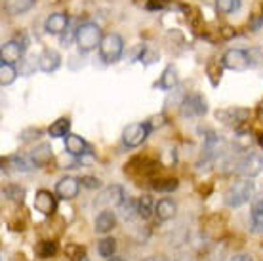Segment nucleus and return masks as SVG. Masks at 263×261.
I'll use <instances>...</instances> for the list:
<instances>
[{"label": "nucleus", "mask_w": 263, "mask_h": 261, "mask_svg": "<svg viewBox=\"0 0 263 261\" xmlns=\"http://www.w3.org/2000/svg\"><path fill=\"white\" fill-rule=\"evenodd\" d=\"M101 39H103V34H101V29L99 25L96 23H82V25L74 31V40H77V46H79L80 52H92L96 50L99 44H101Z\"/></svg>", "instance_id": "1"}, {"label": "nucleus", "mask_w": 263, "mask_h": 261, "mask_svg": "<svg viewBox=\"0 0 263 261\" xmlns=\"http://www.w3.org/2000/svg\"><path fill=\"white\" fill-rule=\"evenodd\" d=\"M254 195V183L252 181H237L225 191V204L229 208H238L246 204Z\"/></svg>", "instance_id": "2"}, {"label": "nucleus", "mask_w": 263, "mask_h": 261, "mask_svg": "<svg viewBox=\"0 0 263 261\" xmlns=\"http://www.w3.org/2000/svg\"><path fill=\"white\" fill-rule=\"evenodd\" d=\"M122 52H124V42L120 39V34H117V33L103 34L101 44H99V55H101V59H103L105 63L119 61Z\"/></svg>", "instance_id": "3"}, {"label": "nucleus", "mask_w": 263, "mask_h": 261, "mask_svg": "<svg viewBox=\"0 0 263 261\" xmlns=\"http://www.w3.org/2000/svg\"><path fill=\"white\" fill-rule=\"evenodd\" d=\"M221 65L229 71H246L252 65L250 53L244 50H227L221 58Z\"/></svg>", "instance_id": "4"}, {"label": "nucleus", "mask_w": 263, "mask_h": 261, "mask_svg": "<svg viewBox=\"0 0 263 261\" xmlns=\"http://www.w3.org/2000/svg\"><path fill=\"white\" fill-rule=\"evenodd\" d=\"M149 132H151V128L147 126V122L130 124L124 130V134H122V141H124V145H126V147H130V149H134V147H139V145L143 143L145 139L149 137Z\"/></svg>", "instance_id": "5"}, {"label": "nucleus", "mask_w": 263, "mask_h": 261, "mask_svg": "<svg viewBox=\"0 0 263 261\" xmlns=\"http://www.w3.org/2000/svg\"><path fill=\"white\" fill-rule=\"evenodd\" d=\"M206 111H208L206 101H204V98L198 96V94L187 96V98L183 99V103H181V115H183L185 118L202 117V115H206Z\"/></svg>", "instance_id": "6"}, {"label": "nucleus", "mask_w": 263, "mask_h": 261, "mask_svg": "<svg viewBox=\"0 0 263 261\" xmlns=\"http://www.w3.org/2000/svg\"><path fill=\"white\" fill-rule=\"evenodd\" d=\"M263 170V157L257 153H248L246 157L238 162V172L246 177H256Z\"/></svg>", "instance_id": "7"}, {"label": "nucleus", "mask_w": 263, "mask_h": 261, "mask_svg": "<svg viewBox=\"0 0 263 261\" xmlns=\"http://www.w3.org/2000/svg\"><path fill=\"white\" fill-rule=\"evenodd\" d=\"M34 208L36 212H40L42 216H53L55 214V210H58V198L50 193V191H39L36 196H34Z\"/></svg>", "instance_id": "8"}, {"label": "nucleus", "mask_w": 263, "mask_h": 261, "mask_svg": "<svg viewBox=\"0 0 263 261\" xmlns=\"http://www.w3.org/2000/svg\"><path fill=\"white\" fill-rule=\"evenodd\" d=\"M79 189H80V179L77 177H61L58 185H55V195L63 198V200H72L74 196L79 195Z\"/></svg>", "instance_id": "9"}, {"label": "nucleus", "mask_w": 263, "mask_h": 261, "mask_svg": "<svg viewBox=\"0 0 263 261\" xmlns=\"http://www.w3.org/2000/svg\"><path fill=\"white\" fill-rule=\"evenodd\" d=\"M25 53V46L17 42V40H8L0 48V61H6V63H17Z\"/></svg>", "instance_id": "10"}, {"label": "nucleus", "mask_w": 263, "mask_h": 261, "mask_svg": "<svg viewBox=\"0 0 263 261\" xmlns=\"http://www.w3.org/2000/svg\"><path fill=\"white\" fill-rule=\"evenodd\" d=\"M216 117L219 120H223V124L235 128V126L246 122V118L250 117V111H246V109H227V111H217Z\"/></svg>", "instance_id": "11"}, {"label": "nucleus", "mask_w": 263, "mask_h": 261, "mask_svg": "<svg viewBox=\"0 0 263 261\" xmlns=\"http://www.w3.org/2000/svg\"><path fill=\"white\" fill-rule=\"evenodd\" d=\"M250 229H252V233H261L263 231V193L257 195L256 198L252 200Z\"/></svg>", "instance_id": "12"}, {"label": "nucleus", "mask_w": 263, "mask_h": 261, "mask_svg": "<svg viewBox=\"0 0 263 261\" xmlns=\"http://www.w3.org/2000/svg\"><path fill=\"white\" fill-rule=\"evenodd\" d=\"M61 65V58L55 50H44L39 55V69L42 72H53L58 71Z\"/></svg>", "instance_id": "13"}, {"label": "nucleus", "mask_w": 263, "mask_h": 261, "mask_svg": "<svg viewBox=\"0 0 263 261\" xmlns=\"http://www.w3.org/2000/svg\"><path fill=\"white\" fill-rule=\"evenodd\" d=\"M69 27V17L65 13H52L44 23L48 34H61Z\"/></svg>", "instance_id": "14"}, {"label": "nucleus", "mask_w": 263, "mask_h": 261, "mask_svg": "<svg viewBox=\"0 0 263 261\" xmlns=\"http://www.w3.org/2000/svg\"><path fill=\"white\" fill-rule=\"evenodd\" d=\"M126 200L124 189L120 185H112V187H107L101 195V200L99 204H112V206H120V204Z\"/></svg>", "instance_id": "15"}, {"label": "nucleus", "mask_w": 263, "mask_h": 261, "mask_svg": "<svg viewBox=\"0 0 263 261\" xmlns=\"http://www.w3.org/2000/svg\"><path fill=\"white\" fill-rule=\"evenodd\" d=\"M65 149L69 155H72V157H80L82 153L88 151V145H86V141L80 136H77V134H69V136L65 137Z\"/></svg>", "instance_id": "16"}, {"label": "nucleus", "mask_w": 263, "mask_h": 261, "mask_svg": "<svg viewBox=\"0 0 263 261\" xmlns=\"http://www.w3.org/2000/svg\"><path fill=\"white\" fill-rule=\"evenodd\" d=\"M36 0H6L4 2V10L8 15H21V13L29 12L34 6Z\"/></svg>", "instance_id": "17"}, {"label": "nucleus", "mask_w": 263, "mask_h": 261, "mask_svg": "<svg viewBox=\"0 0 263 261\" xmlns=\"http://www.w3.org/2000/svg\"><path fill=\"white\" fill-rule=\"evenodd\" d=\"M117 225V216L105 210V212H101L96 219V233H101V235H105L109 231H112V227Z\"/></svg>", "instance_id": "18"}, {"label": "nucleus", "mask_w": 263, "mask_h": 261, "mask_svg": "<svg viewBox=\"0 0 263 261\" xmlns=\"http://www.w3.org/2000/svg\"><path fill=\"white\" fill-rule=\"evenodd\" d=\"M176 204H174V200H170V198H162V200H158V204L155 206V214H157V217L160 219V221H168V219H172V217L176 216Z\"/></svg>", "instance_id": "19"}, {"label": "nucleus", "mask_w": 263, "mask_h": 261, "mask_svg": "<svg viewBox=\"0 0 263 261\" xmlns=\"http://www.w3.org/2000/svg\"><path fill=\"white\" fill-rule=\"evenodd\" d=\"M176 84H178V71H176L174 65H168L164 69V72H162L160 80H158V86H160L162 90H172Z\"/></svg>", "instance_id": "20"}, {"label": "nucleus", "mask_w": 263, "mask_h": 261, "mask_svg": "<svg viewBox=\"0 0 263 261\" xmlns=\"http://www.w3.org/2000/svg\"><path fill=\"white\" fill-rule=\"evenodd\" d=\"M31 157H33V160L39 164V166H44V164H48L52 160V147L48 143L39 145L34 151H31Z\"/></svg>", "instance_id": "21"}, {"label": "nucleus", "mask_w": 263, "mask_h": 261, "mask_svg": "<svg viewBox=\"0 0 263 261\" xmlns=\"http://www.w3.org/2000/svg\"><path fill=\"white\" fill-rule=\"evenodd\" d=\"M69 130H71V120H69V118H58V120L48 128V134L52 137H67L69 136Z\"/></svg>", "instance_id": "22"}, {"label": "nucleus", "mask_w": 263, "mask_h": 261, "mask_svg": "<svg viewBox=\"0 0 263 261\" xmlns=\"http://www.w3.org/2000/svg\"><path fill=\"white\" fill-rule=\"evenodd\" d=\"M10 162L13 164V168L20 172H33L39 168V164L34 162L33 157H21V155H15V157L10 158Z\"/></svg>", "instance_id": "23"}, {"label": "nucleus", "mask_w": 263, "mask_h": 261, "mask_svg": "<svg viewBox=\"0 0 263 261\" xmlns=\"http://www.w3.org/2000/svg\"><path fill=\"white\" fill-rule=\"evenodd\" d=\"M17 77V71L13 69L12 63H6V61H0V84L8 86L12 84L13 80Z\"/></svg>", "instance_id": "24"}, {"label": "nucleus", "mask_w": 263, "mask_h": 261, "mask_svg": "<svg viewBox=\"0 0 263 261\" xmlns=\"http://www.w3.org/2000/svg\"><path fill=\"white\" fill-rule=\"evenodd\" d=\"M155 206H157V204L153 202L151 196H149V195H143L138 200V212H139V216L143 217V219H149V217L153 216V212H155Z\"/></svg>", "instance_id": "25"}, {"label": "nucleus", "mask_w": 263, "mask_h": 261, "mask_svg": "<svg viewBox=\"0 0 263 261\" xmlns=\"http://www.w3.org/2000/svg\"><path fill=\"white\" fill-rule=\"evenodd\" d=\"M2 195H4V198H10V200L17 204H23V200H25V189L20 187V185H10V187L4 189Z\"/></svg>", "instance_id": "26"}, {"label": "nucleus", "mask_w": 263, "mask_h": 261, "mask_svg": "<svg viewBox=\"0 0 263 261\" xmlns=\"http://www.w3.org/2000/svg\"><path fill=\"white\" fill-rule=\"evenodd\" d=\"M115 250H117V242H115V238H103V240L98 244V252L101 257H112Z\"/></svg>", "instance_id": "27"}, {"label": "nucleus", "mask_w": 263, "mask_h": 261, "mask_svg": "<svg viewBox=\"0 0 263 261\" xmlns=\"http://www.w3.org/2000/svg\"><path fill=\"white\" fill-rule=\"evenodd\" d=\"M240 8V0H216V10L219 13H233Z\"/></svg>", "instance_id": "28"}, {"label": "nucleus", "mask_w": 263, "mask_h": 261, "mask_svg": "<svg viewBox=\"0 0 263 261\" xmlns=\"http://www.w3.org/2000/svg\"><path fill=\"white\" fill-rule=\"evenodd\" d=\"M178 179H160V181L153 183V189L158 191V193H172V191L178 189Z\"/></svg>", "instance_id": "29"}, {"label": "nucleus", "mask_w": 263, "mask_h": 261, "mask_svg": "<svg viewBox=\"0 0 263 261\" xmlns=\"http://www.w3.org/2000/svg\"><path fill=\"white\" fill-rule=\"evenodd\" d=\"M58 252V246H55V242H40L39 246H36V255L39 257H52L53 254Z\"/></svg>", "instance_id": "30"}, {"label": "nucleus", "mask_w": 263, "mask_h": 261, "mask_svg": "<svg viewBox=\"0 0 263 261\" xmlns=\"http://www.w3.org/2000/svg\"><path fill=\"white\" fill-rule=\"evenodd\" d=\"M120 208H122V216H124V219H132L134 214H139L138 202H134V200H124V202L120 204Z\"/></svg>", "instance_id": "31"}, {"label": "nucleus", "mask_w": 263, "mask_h": 261, "mask_svg": "<svg viewBox=\"0 0 263 261\" xmlns=\"http://www.w3.org/2000/svg\"><path fill=\"white\" fill-rule=\"evenodd\" d=\"M67 255H69V259H71V261L86 259V257H84V248H80V246H77V244L67 246Z\"/></svg>", "instance_id": "32"}, {"label": "nucleus", "mask_w": 263, "mask_h": 261, "mask_svg": "<svg viewBox=\"0 0 263 261\" xmlns=\"http://www.w3.org/2000/svg\"><path fill=\"white\" fill-rule=\"evenodd\" d=\"M157 59H158V53L151 52L149 48H145L143 46V50H141V53H139V61L145 63V65H151V63H155Z\"/></svg>", "instance_id": "33"}, {"label": "nucleus", "mask_w": 263, "mask_h": 261, "mask_svg": "<svg viewBox=\"0 0 263 261\" xmlns=\"http://www.w3.org/2000/svg\"><path fill=\"white\" fill-rule=\"evenodd\" d=\"M80 183L84 185L86 189H98L99 185H101V181H99L98 177H92V176H84L80 179Z\"/></svg>", "instance_id": "34"}, {"label": "nucleus", "mask_w": 263, "mask_h": 261, "mask_svg": "<svg viewBox=\"0 0 263 261\" xmlns=\"http://www.w3.org/2000/svg\"><path fill=\"white\" fill-rule=\"evenodd\" d=\"M208 74L212 77V82L217 84V77L221 79V67H219V63H210L208 65Z\"/></svg>", "instance_id": "35"}, {"label": "nucleus", "mask_w": 263, "mask_h": 261, "mask_svg": "<svg viewBox=\"0 0 263 261\" xmlns=\"http://www.w3.org/2000/svg\"><path fill=\"white\" fill-rule=\"evenodd\" d=\"M164 124V115H155V117H151L149 120H147V126L151 128V130H155V128H158V126Z\"/></svg>", "instance_id": "36"}, {"label": "nucleus", "mask_w": 263, "mask_h": 261, "mask_svg": "<svg viewBox=\"0 0 263 261\" xmlns=\"http://www.w3.org/2000/svg\"><path fill=\"white\" fill-rule=\"evenodd\" d=\"M42 136V130H39V128H36V130H25V132H21V139H23V141H31V139H34V137H40Z\"/></svg>", "instance_id": "37"}, {"label": "nucleus", "mask_w": 263, "mask_h": 261, "mask_svg": "<svg viewBox=\"0 0 263 261\" xmlns=\"http://www.w3.org/2000/svg\"><path fill=\"white\" fill-rule=\"evenodd\" d=\"M93 160H96V157H93L92 151H86V153H82V155L79 157V162L80 164H92Z\"/></svg>", "instance_id": "38"}, {"label": "nucleus", "mask_w": 263, "mask_h": 261, "mask_svg": "<svg viewBox=\"0 0 263 261\" xmlns=\"http://www.w3.org/2000/svg\"><path fill=\"white\" fill-rule=\"evenodd\" d=\"M164 2L162 0H149L147 2V10H164Z\"/></svg>", "instance_id": "39"}, {"label": "nucleus", "mask_w": 263, "mask_h": 261, "mask_svg": "<svg viewBox=\"0 0 263 261\" xmlns=\"http://www.w3.org/2000/svg\"><path fill=\"white\" fill-rule=\"evenodd\" d=\"M231 261H254V259L246 254H238V255H235V257H231Z\"/></svg>", "instance_id": "40"}, {"label": "nucleus", "mask_w": 263, "mask_h": 261, "mask_svg": "<svg viewBox=\"0 0 263 261\" xmlns=\"http://www.w3.org/2000/svg\"><path fill=\"white\" fill-rule=\"evenodd\" d=\"M143 261H170V259H166L164 255H153V257H147Z\"/></svg>", "instance_id": "41"}, {"label": "nucleus", "mask_w": 263, "mask_h": 261, "mask_svg": "<svg viewBox=\"0 0 263 261\" xmlns=\"http://www.w3.org/2000/svg\"><path fill=\"white\" fill-rule=\"evenodd\" d=\"M233 34H235V33H233V29H231V27H225V29H223V36H225V39H231Z\"/></svg>", "instance_id": "42"}, {"label": "nucleus", "mask_w": 263, "mask_h": 261, "mask_svg": "<svg viewBox=\"0 0 263 261\" xmlns=\"http://www.w3.org/2000/svg\"><path fill=\"white\" fill-rule=\"evenodd\" d=\"M257 141H259V145H261V149H263V134L261 136H257Z\"/></svg>", "instance_id": "43"}, {"label": "nucleus", "mask_w": 263, "mask_h": 261, "mask_svg": "<svg viewBox=\"0 0 263 261\" xmlns=\"http://www.w3.org/2000/svg\"><path fill=\"white\" fill-rule=\"evenodd\" d=\"M109 261H124V259H120V257H112V259H109Z\"/></svg>", "instance_id": "44"}, {"label": "nucleus", "mask_w": 263, "mask_h": 261, "mask_svg": "<svg viewBox=\"0 0 263 261\" xmlns=\"http://www.w3.org/2000/svg\"><path fill=\"white\" fill-rule=\"evenodd\" d=\"M261 113H263V105H261Z\"/></svg>", "instance_id": "45"}]
</instances>
